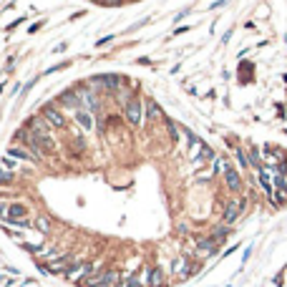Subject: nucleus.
<instances>
[{"mask_svg": "<svg viewBox=\"0 0 287 287\" xmlns=\"http://www.w3.org/2000/svg\"><path fill=\"white\" fill-rule=\"evenodd\" d=\"M33 230L40 232V234H51V230H53L51 217H48V214H38V217L33 219Z\"/></svg>", "mask_w": 287, "mask_h": 287, "instance_id": "obj_16", "label": "nucleus"}, {"mask_svg": "<svg viewBox=\"0 0 287 287\" xmlns=\"http://www.w3.org/2000/svg\"><path fill=\"white\" fill-rule=\"evenodd\" d=\"M96 3H101V5H106V8H114V5H118V3H124V0H96Z\"/></svg>", "mask_w": 287, "mask_h": 287, "instance_id": "obj_26", "label": "nucleus"}, {"mask_svg": "<svg viewBox=\"0 0 287 287\" xmlns=\"http://www.w3.org/2000/svg\"><path fill=\"white\" fill-rule=\"evenodd\" d=\"M245 204H247V202H245V199H242V196H237V199H230V204H227V207H224V214H222V222L232 227V224L237 222V217L242 214V211H245Z\"/></svg>", "mask_w": 287, "mask_h": 287, "instance_id": "obj_6", "label": "nucleus"}, {"mask_svg": "<svg viewBox=\"0 0 287 287\" xmlns=\"http://www.w3.org/2000/svg\"><path fill=\"white\" fill-rule=\"evenodd\" d=\"M28 217H30V207H28L25 202H13V204H8V217H5V222H3V224L13 227L15 222L28 219Z\"/></svg>", "mask_w": 287, "mask_h": 287, "instance_id": "obj_5", "label": "nucleus"}, {"mask_svg": "<svg viewBox=\"0 0 287 287\" xmlns=\"http://www.w3.org/2000/svg\"><path fill=\"white\" fill-rule=\"evenodd\" d=\"M73 124L78 126L83 134H88V131L96 129V116L91 111H86V109H78V111H73Z\"/></svg>", "mask_w": 287, "mask_h": 287, "instance_id": "obj_7", "label": "nucleus"}, {"mask_svg": "<svg viewBox=\"0 0 287 287\" xmlns=\"http://www.w3.org/2000/svg\"><path fill=\"white\" fill-rule=\"evenodd\" d=\"M40 116L45 118V124H48L53 131H63V129H68V118H66L63 109H60L58 103H45L43 109H40Z\"/></svg>", "mask_w": 287, "mask_h": 287, "instance_id": "obj_1", "label": "nucleus"}, {"mask_svg": "<svg viewBox=\"0 0 287 287\" xmlns=\"http://www.w3.org/2000/svg\"><path fill=\"white\" fill-rule=\"evenodd\" d=\"M219 252V245L211 237H199L196 239V257H211Z\"/></svg>", "mask_w": 287, "mask_h": 287, "instance_id": "obj_12", "label": "nucleus"}, {"mask_svg": "<svg viewBox=\"0 0 287 287\" xmlns=\"http://www.w3.org/2000/svg\"><path fill=\"white\" fill-rule=\"evenodd\" d=\"M5 217H8V204L0 202V222H5Z\"/></svg>", "mask_w": 287, "mask_h": 287, "instance_id": "obj_27", "label": "nucleus"}, {"mask_svg": "<svg viewBox=\"0 0 287 287\" xmlns=\"http://www.w3.org/2000/svg\"><path fill=\"white\" fill-rule=\"evenodd\" d=\"M124 287H144V280H141L139 272H134V275H129V277L124 280Z\"/></svg>", "mask_w": 287, "mask_h": 287, "instance_id": "obj_22", "label": "nucleus"}, {"mask_svg": "<svg viewBox=\"0 0 287 287\" xmlns=\"http://www.w3.org/2000/svg\"><path fill=\"white\" fill-rule=\"evenodd\" d=\"M224 184L230 187L232 191H239V189H242V179H239V172L234 169L232 164H230V166H227V169H224Z\"/></svg>", "mask_w": 287, "mask_h": 287, "instance_id": "obj_15", "label": "nucleus"}, {"mask_svg": "<svg viewBox=\"0 0 287 287\" xmlns=\"http://www.w3.org/2000/svg\"><path fill=\"white\" fill-rule=\"evenodd\" d=\"M211 239L217 242V245H222V242L230 237V224H222V227H214V230H211V234H209Z\"/></svg>", "mask_w": 287, "mask_h": 287, "instance_id": "obj_18", "label": "nucleus"}, {"mask_svg": "<svg viewBox=\"0 0 287 287\" xmlns=\"http://www.w3.org/2000/svg\"><path fill=\"white\" fill-rule=\"evenodd\" d=\"M164 126H166V131H169V139H172V141H179V131H181V129L174 124V121H172V118H164Z\"/></svg>", "mask_w": 287, "mask_h": 287, "instance_id": "obj_21", "label": "nucleus"}, {"mask_svg": "<svg viewBox=\"0 0 287 287\" xmlns=\"http://www.w3.org/2000/svg\"><path fill=\"white\" fill-rule=\"evenodd\" d=\"M76 91H78V98H81V109L91 111L94 116L103 111V101H101V96H98V94H94V91L86 88L83 83H81V86H76Z\"/></svg>", "mask_w": 287, "mask_h": 287, "instance_id": "obj_3", "label": "nucleus"}, {"mask_svg": "<svg viewBox=\"0 0 287 287\" xmlns=\"http://www.w3.org/2000/svg\"><path fill=\"white\" fill-rule=\"evenodd\" d=\"M124 121L131 129H141L144 126V98H139V94H134V98L129 101V106L124 109Z\"/></svg>", "mask_w": 287, "mask_h": 287, "instance_id": "obj_2", "label": "nucleus"}, {"mask_svg": "<svg viewBox=\"0 0 287 287\" xmlns=\"http://www.w3.org/2000/svg\"><path fill=\"white\" fill-rule=\"evenodd\" d=\"M83 86H86V88H91L94 94L103 96V76H91L88 81H83Z\"/></svg>", "mask_w": 287, "mask_h": 287, "instance_id": "obj_17", "label": "nucleus"}, {"mask_svg": "<svg viewBox=\"0 0 287 287\" xmlns=\"http://www.w3.org/2000/svg\"><path fill=\"white\" fill-rule=\"evenodd\" d=\"M202 149H204V141H202V139H194V141H189V159H191V161H199Z\"/></svg>", "mask_w": 287, "mask_h": 287, "instance_id": "obj_19", "label": "nucleus"}, {"mask_svg": "<svg viewBox=\"0 0 287 287\" xmlns=\"http://www.w3.org/2000/svg\"><path fill=\"white\" fill-rule=\"evenodd\" d=\"M144 118L151 121V124L164 121V111H161V106H159L154 98H146V101H144Z\"/></svg>", "mask_w": 287, "mask_h": 287, "instance_id": "obj_13", "label": "nucleus"}, {"mask_svg": "<svg viewBox=\"0 0 287 287\" xmlns=\"http://www.w3.org/2000/svg\"><path fill=\"white\" fill-rule=\"evenodd\" d=\"M260 184L265 187L267 194H272V181H269V172L267 169H260Z\"/></svg>", "mask_w": 287, "mask_h": 287, "instance_id": "obj_23", "label": "nucleus"}, {"mask_svg": "<svg viewBox=\"0 0 287 287\" xmlns=\"http://www.w3.org/2000/svg\"><path fill=\"white\" fill-rule=\"evenodd\" d=\"M234 154H237V161H239V166H249V159H247V154H245L242 149H237Z\"/></svg>", "mask_w": 287, "mask_h": 287, "instance_id": "obj_25", "label": "nucleus"}, {"mask_svg": "<svg viewBox=\"0 0 287 287\" xmlns=\"http://www.w3.org/2000/svg\"><path fill=\"white\" fill-rule=\"evenodd\" d=\"M214 159H217V156H214V151H211V149H209V146L204 144L202 154H199V164H202V161H214Z\"/></svg>", "mask_w": 287, "mask_h": 287, "instance_id": "obj_24", "label": "nucleus"}, {"mask_svg": "<svg viewBox=\"0 0 287 287\" xmlns=\"http://www.w3.org/2000/svg\"><path fill=\"white\" fill-rule=\"evenodd\" d=\"M15 172H10V169H5V166H0V187H10V184H15Z\"/></svg>", "mask_w": 287, "mask_h": 287, "instance_id": "obj_20", "label": "nucleus"}, {"mask_svg": "<svg viewBox=\"0 0 287 287\" xmlns=\"http://www.w3.org/2000/svg\"><path fill=\"white\" fill-rule=\"evenodd\" d=\"M58 106L63 111H78L81 109V98H78V91L71 88V91H63V94L58 96Z\"/></svg>", "mask_w": 287, "mask_h": 287, "instance_id": "obj_8", "label": "nucleus"}, {"mask_svg": "<svg viewBox=\"0 0 287 287\" xmlns=\"http://www.w3.org/2000/svg\"><path fill=\"white\" fill-rule=\"evenodd\" d=\"M114 287H124V277H121V280H118V282H116Z\"/></svg>", "mask_w": 287, "mask_h": 287, "instance_id": "obj_28", "label": "nucleus"}, {"mask_svg": "<svg viewBox=\"0 0 287 287\" xmlns=\"http://www.w3.org/2000/svg\"><path fill=\"white\" fill-rule=\"evenodd\" d=\"M129 88L126 83V76H118V73H103V96H116L118 91Z\"/></svg>", "mask_w": 287, "mask_h": 287, "instance_id": "obj_4", "label": "nucleus"}, {"mask_svg": "<svg viewBox=\"0 0 287 287\" xmlns=\"http://www.w3.org/2000/svg\"><path fill=\"white\" fill-rule=\"evenodd\" d=\"M28 129H30V134H43V136H53V129L45 124V118L38 114V116H30L28 118V124H25Z\"/></svg>", "mask_w": 287, "mask_h": 287, "instance_id": "obj_14", "label": "nucleus"}, {"mask_svg": "<svg viewBox=\"0 0 287 287\" xmlns=\"http://www.w3.org/2000/svg\"><path fill=\"white\" fill-rule=\"evenodd\" d=\"M8 156H13L15 161H28V164H40L38 159H36V154L30 151L28 146H23V144H13L10 149H8Z\"/></svg>", "mask_w": 287, "mask_h": 287, "instance_id": "obj_9", "label": "nucleus"}, {"mask_svg": "<svg viewBox=\"0 0 287 287\" xmlns=\"http://www.w3.org/2000/svg\"><path fill=\"white\" fill-rule=\"evenodd\" d=\"M144 282L149 285V287H164L166 285V275H164V269L159 267V265H151V267H146L144 269Z\"/></svg>", "mask_w": 287, "mask_h": 287, "instance_id": "obj_10", "label": "nucleus"}, {"mask_svg": "<svg viewBox=\"0 0 287 287\" xmlns=\"http://www.w3.org/2000/svg\"><path fill=\"white\" fill-rule=\"evenodd\" d=\"M68 149H71V159H78L86 154V149H88V141H86V136L83 134H73L71 139H68Z\"/></svg>", "mask_w": 287, "mask_h": 287, "instance_id": "obj_11", "label": "nucleus"}]
</instances>
